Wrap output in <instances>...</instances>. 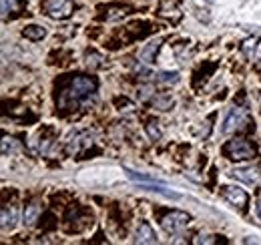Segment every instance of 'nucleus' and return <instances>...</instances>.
I'll list each match as a JSON object with an SVG mask.
<instances>
[{"mask_svg": "<svg viewBox=\"0 0 261 245\" xmlns=\"http://www.w3.org/2000/svg\"><path fill=\"white\" fill-rule=\"evenodd\" d=\"M97 79L95 77H87V75H76L72 81H70V85H68V91H66V96L74 103V105H79V103H85V101H89L95 92H97Z\"/></svg>", "mask_w": 261, "mask_h": 245, "instance_id": "1", "label": "nucleus"}, {"mask_svg": "<svg viewBox=\"0 0 261 245\" xmlns=\"http://www.w3.org/2000/svg\"><path fill=\"white\" fill-rule=\"evenodd\" d=\"M223 155L231 161H247L257 157V147L247 139H233L223 147Z\"/></svg>", "mask_w": 261, "mask_h": 245, "instance_id": "2", "label": "nucleus"}, {"mask_svg": "<svg viewBox=\"0 0 261 245\" xmlns=\"http://www.w3.org/2000/svg\"><path fill=\"white\" fill-rule=\"evenodd\" d=\"M42 10L55 20H65L74 12V2L72 0H44Z\"/></svg>", "mask_w": 261, "mask_h": 245, "instance_id": "3", "label": "nucleus"}, {"mask_svg": "<svg viewBox=\"0 0 261 245\" xmlns=\"http://www.w3.org/2000/svg\"><path fill=\"white\" fill-rule=\"evenodd\" d=\"M249 121H251V115H249V111H247V109L233 107V109L229 111L225 122H223V133H227V135L229 133H235V131L243 129Z\"/></svg>", "mask_w": 261, "mask_h": 245, "instance_id": "4", "label": "nucleus"}, {"mask_svg": "<svg viewBox=\"0 0 261 245\" xmlns=\"http://www.w3.org/2000/svg\"><path fill=\"white\" fill-rule=\"evenodd\" d=\"M191 221V215L185 211H171L161 219V225L167 233H179L181 229H185Z\"/></svg>", "mask_w": 261, "mask_h": 245, "instance_id": "5", "label": "nucleus"}, {"mask_svg": "<svg viewBox=\"0 0 261 245\" xmlns=\"http://www.w3.org/2000/svg\"><path fill=\"white\" fill-rule=\"evenodd\" d=\"M233 179L243 181L247 185H257L261 181V169L259 167H241V169H233L229 173Z\"/></svg>", "mask_w": 261, "mask_h": 245, "instance_id": "6", "label": "nucleus"}, {"mask_svg": "<svg viewBox=\"0 0 261 245\" xmlns=\"http://www.w3.org/2000/svg\"><path fill=\"white\" fill-rule=\"evenodd\" d=\"M221 193H223V197L227 199L231 205H237L239 209H243L247 205V201H249L247 193L243 189H239V187H223Z\"/></svg>", "mask_w": 261, "mask_h": 245, "instance_id": "7", "label": "nucleus"}, {"mask_svg": "<svg viewBox=\"0 0 261 245\" xmlns=\"http://www.w3.org/2000/svg\"><path fill=\"white\" fill-rule=\"evenodd\" d=\"M91 145H93V135L91 133H79L68 141L66 151H68V155H76L81 153L83 147H91Z\"/></svg>", "mask_w": 261, "mask_h": 245, "instance_id": "8", "label": "nucleus"}, {"mask_svg": "<svg viewBox=\"0 0 261 245\" xmlns=\"http://www.w3.org/2000/svg\"><path fill=\"white\" fill-rule=\"evenodd\" d=\"M135 241H137V243H157V235H155L153 227L143 221V223L139 225L137 233H135Z\"/></svg>", "mask_w": 261, "mask_h": 245, "instance_id": "9", "label": "nucleus"}, {"mask_svg": "<svg viewBox=\"0 0 261 245\" xmlns=\"http://www.w3.org/2000/svg\"><path fill=\"white\" fill-rule=\"evenodd\" d=\"M16 221H18V211L16 207H2V229L8 231V229H14L16 227Z\"/></svg>", "mask_w": 261, "mask_h": 245, "instance_id": "10", "label": "nucleus"}, {"mask_svg": "<svg viewBox=\"0 0 261 245\" xmlns=\"http://www.w3.org/2000/svg\"><path fill=\"white\" fill-rule=\"evenodd\" d=\"M22 34L29 38V40H42L44 36H46V31L42 29V27H38V24H31V27H27Z\"/></svg>", "mask_w": 261, "mask_h": 245, "instance_id": "11", "label": "nucleus"}, {"mask_svg": "<svg viewBox=\"0 0 261 245\" xmlns=\"http://www.w3.org/2000/svg\"><path fill=\"white\" fill-rule=\"evenodd\" d=\"M38 213H40V207H38V203H31V205H27L22 223H24V225H33L34 221H36V217H38Z\"/></svg>", "mask_w": 261, "mask_h": 245, "instance_id": "12", "label": "nucleus"}, {"mask_svg": "<svg viewBox=\"0 0 261 245\" xmlns=\"http://www.w3.org/2000/svg\"><path fill=\"white\" fill-rule=\"evenodd\" d=\"M125 173H127L129 179L137 181V183H161L159 179H155V177H151V175H141V173H135V171H130V169H125Z\"/></svg>", "mask_w": 261, "mask_h": 245, "instance_id": "13", "label": "nucleus"}, {"mask_svg": "<svg viewBox=\"0 0 261 245\" xmlns=\"http://www.w3.org/2000/svg\"><path fill=\"white\" fill-rule=\"evenodd\" d=\"M22 8V0H2V16L6 18L8 12H16Z\"/></svg>", "mask_w": 261, "mask_h": 245, "instance_id": "14", "label": "nucleus"}, {"mask_svg": "<svg viewBox=\"0 0 261 245\" xmlns=\"http://www.w3.org/2000/svg\"><path fill=\"white\" fill-rule=\"evenodd\" d=\"M16 149H18L16 139H10V137H4V139H2V155L14 153Z\"/></svg>", "mask_w": 261, "mask_h": 245, "instance_id": "15", "label": "nucleus"}, {"mask_svg": "<svg viewBox=\"0 0 261 245\" xmlns=\"http://www.w3.org/2000/svg\"><path fill=\"white\" fill-rule=\"evenodd\" d=\"M147 133H149V137L153 139V141H159L161 139V131L157 129V122H147Z\"/></svg>", "mask_w": 261, "mask_h": 245, "instance_id": "16", "label": "nucleus"}, {"mask_svg": "<svg viewBox=\"0 0 261 245\" xmlns=\"http://www.w3.org/2000/svg\"><path fill=\"white\" fill-rule=\"evenodd\" d=\"M157 81L159 83H177L179 81V72H161Z\"/></svg>", "mask_w": 261, "mask_h": 245, "instance_id": "17", "label": "nucleus"}, {"mask_svg": "<svg viewBox=\"0 0 261 245\" xmlns=\"http://www.w3.org/2000/svg\"><path fill=\"white\" fill-rule=\"evenodd\" d=\"M253 44H255V38L243 42V53H245V57H251V55H253Z\"/></svg>", "mask_w": 261, "mask_h": 245, "instance_id": "18", "label": "nucleus"}, {"mask_svg": "<svg viewBox=\"0 0 261 245\" xmlns=\"http://www.w3.org/2000/svg\"><path fill=\"white\" fill-rule=\"evenodd\" d=\"M87 59H89V61H87V64H89V66H100V64H102V57H100V55H89V57H87Z\"/></svg>", "mask_w": 261, "mask_h": 245, "instance_id": "19", "label": "nucleus"}, {"mask_svg": "<svg viewBox=\"0 0 261 245\" xmlns=\"http://www.w3.org/2000/svg\"><path fill=\"white\" fill-rule=\"evenodd\" d=\"M255 213H257V217L261 219V197L257 199V203H255Z\"/></svg>", "mask_w": 261, "mask_h": 245, "instance_id": "20", "label": "nucleus"}, {"mask_svg": "<svg viewBox=\"0 0 261 245\" xmlns=\"http://www.w3.org/2000/svg\"><path fill=\"white\" fill-rule=\"evenodd\" d=\"M257 61H259V64H261V44H259V48H257Z\"/></svg>", "mask_w": 261, "mask_h": 245, "instance_id": "21", "label": "nucleus"}, {"mask_svg": "<svg viewBox=\"0 0 261 245\" xmlns=\"http://www.w3.org/2000/svg\"><path fill=\"white\" fill-rule=\"evenodd\" d=\"M207 2H215V0H207Z\"/></svg>", "mask_w": 261, "mask_h": 245, "instance_id": "22", "label": "nucleus"}]
</instances>
